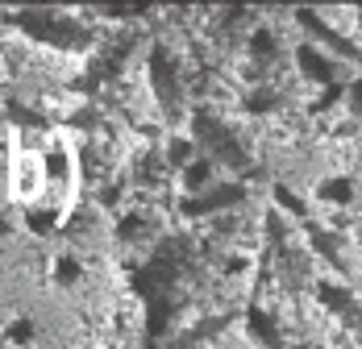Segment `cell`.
Returning a JSON list of instances; mask_svg holds the SVG:
<instances>
[{
	"instance_id": "obj_1",
	"label": "cell",
	"mask_w": 362,
	"mask_h": 349,
	"mask_svg": "<svg viewBox=\"0 0 362 349\" xmlns=\"http://www.w3.org/2000/svg\"><path fill=\"white\" fill-rule=\"evenodd\" d=\"M21 30L37 42H50L54 50H83L88 46V30L71 21V17H63V13H50V8H30V13H21V21H17Z\"/></svg>"
},
{
	"instance_id": "obj_2",
	"label": "cell",
	"mask_w": 362,
	"mask_h": 349,
	"mask_svg": "<svg viewBox=\"0 0 362 349\" xmlns=\"http://www.w3.org/2000/svg\"><path fill=\"white\" fill-rule=\"evenodd\" d=\"M246 191L238 187V183H213V187H204L200 196H192L187 200V212L192 216H209V212H221V208H229V204H238Z\"/></svg>"
}]
</instances>
